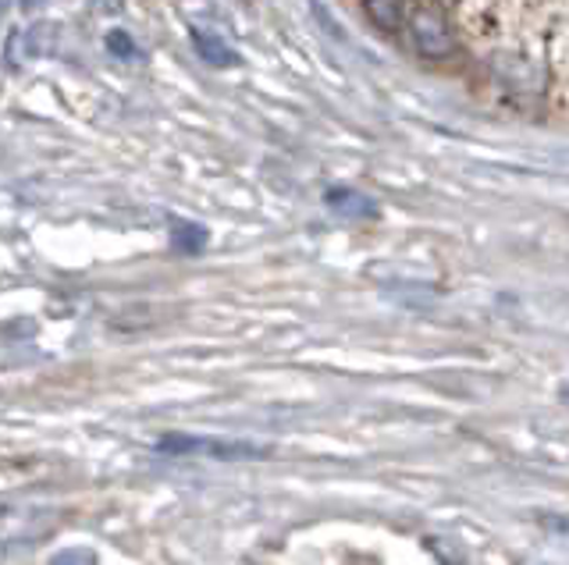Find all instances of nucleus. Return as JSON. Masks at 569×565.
Segmentation results:
<instances>
[{
	"label": "nucleus",
	"instance_id": "8",
	"mask_svg": "<svg viewBox=\"0 0 569 565\" xmlns=\"http://www.w3.org/2000/svg\"><path fill=\"white\" fill-rule=\"evenodd\" d=\"M50 565H97V552H89V547H64L50 558Z\"/></svg>",
	"mask_w": 569,
	"mask_h": 565
},
{
	"label": "nucleus",
	"instance_id": "3",
	"mask_svg": "<svg viewBox=\"0 0 569 565\" xmlns=\"http://www.w3.org/2000/svg\"><path fill=\"white\" fill-rule=\"evenodd\" d=\"M189 37H192V47H196V54H200L207 64H213V68H231L239 58H236V50H231L218 32H210V29H203V26H192L189 29Z\"/></svg>",
	"mask_w": 569,
	"mask_h": 565
},
{
	"label": "nucleus",
	"instance_id": "5",
	"mask_svg": "<svg viewBox=\"0 0 569 565\" xmlns=\"http://www.w3.org/2000/svg\"><path fill=\"white\" fill-rule=\"evenodd\" d=\"M171 245H174V253H182V256H200L207 250V228L192 221H174Z\"/></svg>",
	"mask_w": 569,
	"mask_h": 565
},
{
	"label": "nucleus",
	"instance_id": "1",
	"mask_svg": "<svg viewBox=\"0 0 569 565\" xmlns=\"http://www.w3.org/2000/svg\"><path fill=\"white\" fill-rule=\"evenodd\" d=\"M160 455H203L221 463H246V458H267L271 448L253 441H228V437H196V434H164L157 441Z\"/></svg>",
	"mask_w": 569,
	"mask_h": 565
},
{
	"label": "nucleus",
	"instance_id": "6",
	"mask_svg": "<svg viewBox=\"0 0 569 565\" xmlns=\"http://www.w3.org/2000/svg\"><path fill=\"white\" fill-rule=\"evenodd\" d=\"M363 14H370L381 29L399 32L409 22V4H385V0H378V4H363Z\"/></svg>",
	"mask_w": 569,
	"mask_h": 565
},
{
	"label": "nucleus",
	"instance_id": "7",
	"mask_svg": "<svg viewBox=\"0 0 569 565\" xmlns=\"http://www.w3.org/2000/svg\"><path fill=\"white\" fill-rule=\"evenodd\" d=\"M107 50H111L118 61H136L139 58V47L132 43V37L124 29H111V32H107Z\"/></svg>",
	"mask_w": 569,
	"mask_h": 565
},
{
	"label": "nucleus",
	"instance_id": "2",
	"mask_svg": "<svg viewBox=\"0 0 569 565\" xmlns=\"http://www.w3.org/2000/svg\"><path fill=\"white\" fill-rule=\"evenodd\" d=\"M409 37H413V47L420 58H431V61H441L449 58L456 50V37L449 22H445V8H435V4H413L409 8Z\"/></svg>",
	"mask_w": 569,
	"mask_h": 565
},
{
	"label": "nucleus",
	"instance_id": "4",
	"mask_svg": "<svg viewBox=\"0 0 569 565\" xmlns=\"http://www.w3.org/2000/svg\"><path fill=\"white\" fill-rule=\"evenodd\" d=\"M325 200H328V206L335 210V214H342L349 221L378 218V203H373L370 196H363V192H356V189H331Z\"/></svg>",
	"mask_w": 569,
	"mask_h": 565
},
{
	"label": "nucleus",
	"instance_id": "9",
	"mask_svg": "<svg viewBox=\"0 0 569 565\" xmlns=\"http://www.w3.org/2000/svg\"><path fill=\"white\" fill-rule=\"evenodd\" d=\"M562 398L569 402V384H562Z\"/></svg>",
	"mask_w": 569,
	"mask_h": 565
}]
</instances>
